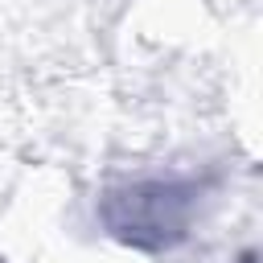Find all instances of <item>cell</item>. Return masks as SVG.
<instances>
[{
    "label": "cell",
    "instance_id": "1",
    "mask_svg": "<svg viewBox=\"0 0 263 263\" xmlns=\"http://www.w3.org/2000/svg\"><path fill=\"white\" fill-rule=\"evenodd\" d=\"M111 210H123V214H107L111 230L123 234L127 242H168L177 234H185V222H189V205H193V189L185 185H164V181H148V185H136L127 193H111L107 201Z\"/></svg>",
    "mask_w": 263,
    "mask_h": 263
}]
</instances>
